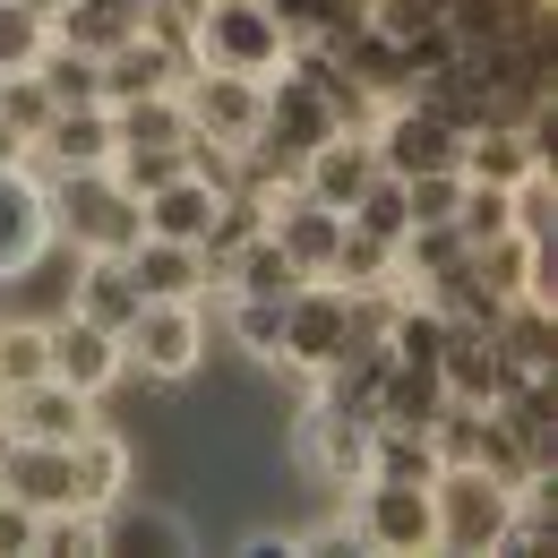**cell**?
<instances>
[{
  "instance_id": "cell-2",
  "label": "cell",
  "mask_w": 558,
  "mask_h": 558,
  "mask_svg": "<svg viewBox=\"0 0 558 558\" xmlns=\"http://www.w3.org/2000/svg\"><path fill=\"white\" fill-rule=\"evenodd\" d=\"M26 498H35V507L77 498V464H70V456H26Z\"/></svg>"
},
{
  "instance_id": "cell-15",
  "label": "cell",
  "mask_w": 558,
  "mask_h": 558,
  "mask_svg": "<svg viewBox=\"0 0 558 558\" xmlns=\"http://www.w3.org/2000/svg\"><path fill=\"white\" fill-rule=\"evenodd\" d=\"M26 44H35V26H26V17H17V9H9V17H0V61H17V52H26Z\"/></svg>"
},
{
  "instance_id": "cell-12",
  "label": "cell",
  "mask_w": 558,
  "mask_h": 558,
  "mask_svg": "<svg viewBox=\"0 0 558 558\" xmlns=\"http://www.w3.org/2000/svg\"><path fill=\"white\" fill-rule=\"evenodd\" d=\"M17 232H26V190L0 181V250H17Z\"/></svg>"
},
{
  "instance_id": "cell-11",
  "label": "cell",
  "mask_w": 558,
  "mask_h": 558,
  "mask_svg": "<svg viewBox=\"0 0 558 558\" xmlns=\"http://www.w3.org/2000/svg\"><path fill=\"white\" fill-rule=\"evenodd\" d=\"M318 190H327V198H352V190H361V155H327V163H318Z\"/></svg>"
},
{
  "instance_id": "cell-1",
  "label": "cell",
  "mask_w": 558,
  "mask_h": 558,
  "mask_svg": "<svg viewBox=\"0 0 558 558\" xmlns=\"http://www.w3.org/2000/svg\"><path fill=\"white\" fill-rule=\"evenodd\" d=\"M498 524H507V498H498V482H482V473H456V482H447V542H456V550H482V542H498Z\"/></svg>"
},
{
  "instance_id": "cell-6",
  "label": "cell",
  "mask_w": 558,
  "mask_h": 558,
  "mask_svg": "<svg viewBox=\"0 0 558 558\" xmlns=\"http://www.w3.org/2000/svg\"><path fill=\"white\" fill-rule=\"evenodd\" d=\"M146 361H155V369H181V361H190V327H181V318H155V327H146Z\"/></svg>"
},
{
  "instance_id": "cell-13",
  "label": "cell",
  "mask_w": 558,
  "mask_h": 558,
  "mask_svg": "<svg viewBox=\"0 0 558 558\" xmlns=\"http://www.w3.org/2000/svg\"><path fill=\"white\" fill-rule=\"evenodd\" d=\"M26 421H35L44 438H61V429H77V413L61 404V396H35V413H26Z\"/></svg>"
},
{
  "instance_id": "cell-5",
  "label": "cell",
  "mask_w": 558,
  "mask_h": 558,
  "mask_svg": "<svg viewBox=\"0 0 558 558\" xmlns=\"http://www.w3.org/2000/svg\"><path fill=\"white\" fill-rule=\"evenodd\" d=\"M61 369H70V378H104V369H112L104 336H86V327H77V336H61Z\"/></svg>"
},
{
  "instance_id": "cell-3",
  "label": "cell",
  "mask_w": 558,
  "mask_h": 558,
  "mask_svg": "<svg viewBox=\"0 0 558 558\" xmlns=\"http://www.w3.org/2000/svg\"><path fill=\"white\" fill-rule=\"evenodd\" d=\"M378 533H387V542H421V533H429V507H421L413 489H387V498H378Z\"/></svg>"
},
{
  "instance_id": "cell-16",
  "label": "cell",
  "mask_w": 558,
  "mask_h": 558,
  "mask_svg": "<svg viewBox=\"0 0 558 558\" xmlns=\"http://www.w3.org/2000/svg\"><path fill=\"white\" fill-rule=\"evenodd\" d=\"M250 283H258V292H276V283H283V258H267V250H258V258H250Z\"/></svg>"
},
{
  "instance_id": "cell-4",
  "label": "cell",
  "mask_w": 558,
  "mask_h": 558,
  "mask_svg": "<svg viewBox=\"0 0 558 558\" xmlns=\"http://www.w3.org/2000/svg\"><path fill=\"white\" fill-rule=\"evenodd\" d=\"M77 232H86V241H121V232H130V215H121V198H104V190H86V198H77Z\"/></svg>"
},
{
  "instance_id": "cell-8",
  "label": "cell",
  "mask_w": 558,
  "mask_h": 558,
  "mask_svg": "<svg viewBox=\"0 0 558 558\" xmlns=\"http://www.w3.org/2000/svg\"><path fill=\"white\" fill-rule=\"evenodd\" d=\"M438 155H447V146H438V130H429V121H404V130H396V163H421V172H429Z\"/></svg>"
},
{
  "instance_id": "cell-9",
  "label": "cell",
  "mask_w": 558,
  "mask_h": 558,
  "mask_svg": "<svg viewBox=\"0 0 558 558\" xmlns=\"http://www.w3.org/2000/svg\"><path fill=\"white\" fill-rule=\"evenodd\" d=\"M44 369V336H0V378H35Z\"/></svg>"
},
{
  "instance_id": "cell-18",
  "label": "cell",
  "mask_w": 558,
  "mask_h": 558,
  "mask_svg": "<svg viewBox=\"0 0 558 558\" xmlns=\"http://www.w3.org/2000/svg\"><path fill=\"white\" fill-rule=\"evenodd\" d=\"M0 155H9V130H0Z\"/></svg>"
},
{
  "instance_id": "cell-7",
  "label": "cell",
  "mask_w": 558,
  "mask_h": 558,
  "mask_svg": "<svg viewBox=\"0 0 558 558\" xmlns=\"http://www.w3.org/2000/svg\"><path fill=\"white\" fill-rule=\"evenodd\" d=\"M207 190H172V198H163V207H155V223H163V232H198V223H207Z\"/></svg>"
},
{
  "instance_id": "cell-14",
  "label": "cell",
  "mask_w": 558,
  "mask_h": 558,
  "mask_svg": "<svg viewBox=\"0 0 558 558\" xmlns=\"http://www.w3.org/2000/svg\"><path fill=\"white\" fill-rule=\"evenodd\" d=\"M146 283H155V292H181L190 276H181V258H172V250H155V258H146Z\"/></svg>"
},
{
  "instance_id": "cell-10",
  "label": "cell",
  "mask_w": 558,
  "mask_h": 558,
  "mask_svg": "<svg viewBox=\"0 0 558 558\" xmlns=\"http://www.w3.org/2000/svg\"><path fill=\"white\" fill-rule=\"evenodd\" d=\"M155 70H163L155 52H121V70H112V95H146V86H155Z\"/></svg>"
},
{
  "instance_id": "cell-17",
  "label": "cell",
  "mask_w": 558,
  "mask_h": 558,
  "mask_svg": "<svg viewBox=\"0 0 558 558\" xmlns=\"http://www.w3.org/2000/svg\"><path fill=\"white\" fill-rule=\"evenodd\" d=\"M9 542H26V524H17V515H0V550H9Z\"/></svg>"
}]
</instances>
